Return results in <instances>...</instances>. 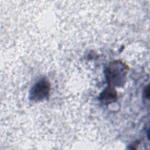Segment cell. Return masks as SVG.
I'll return each mask as SVG.
<instances>
[{
  "mask_svg": "<svg viewBox=\"0 0 150 150\" xmlns=\"http://www.w3.org/2000/svg\"><path fill=\"white\" fill-rule=\"evenodd\" d=\"M128 70V66L121 60H114L110 63L105 70L108 85L114 87L123 86L125 82Z\"/></svg>",
  "mask_w": 150,
  "mask_h": 150,
  "instance_id": "1",
  "label": "cell"
},
{
  "mask_svg": "<svg viewBox=\"0 0 150 150\" xmlns=\"http://www.w3.org/2000/svg\"><path fill=\"white\" fill-rule=\"evenodd\" d=\"M149 88H148V86H147L146 87V88H145L144 90V95H145V97H146V98H149Z\"/></svg>",
  "mask_w": 150,
  "mask_h": 150,
  "instance_id": "4",
  "label": "cell"
},
{
  "mask_svg": "<svg viewBox=\"0 0 150 150\" xmlns=\"http://www.w3.org/2000/svg\"><path fill=\"white\" fill-rule=\"evenodd\" d=\"M117 93L112 86H107L100 94V100L104 103L110 104L117 100Z\"/></svg>",
  "mask_w": 150,
  "mask_h": 150,
  "instance_id": "3",
  "label": "cell"
},
{
  "mask_svg": "<svg viewBox=\"0 0 150 150\" xmlns=\"http://www.w3.org/2000/svg\"><path fill=\"white\" fill-rule=\"evenodd\" d=\"M50 91V83L45 78H42L36 82L29 92V98L35 102L42 101L49 98Z\"/></svg>",
  "mask_w": 150,
  "mask_h": 150,
  "instance_id": "2",
  "label": "cell"
}]
</instances>
